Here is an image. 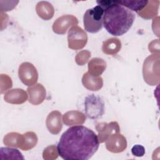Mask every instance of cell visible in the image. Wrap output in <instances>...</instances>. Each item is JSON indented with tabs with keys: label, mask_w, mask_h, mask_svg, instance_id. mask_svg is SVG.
<instances>
[{
	"label": "cell",
	"mask_w": 160,
	"mask_h": 160,
	"mask_svg": "<svg viewBox=\"0 0 160 160\" xmlns=\"http://www.w3.org/2000/svg\"><path fill=\"white\" fill-rule=\"evenodd\" d=\"M18 76L21 82L26 86H31L36 83L38 73L34 66L30 62H22L19 67Z\"/></svg>",
	"instance_id": "7"
},
{
	"label": "cell",
	"mask_w": 160,
	"mask_h": 160,
	"mask_svg": "<svg viewBox=\"0 0 160 160\" xmlns=\"http://www.w3.org/2000/svg\"><path fill=\"white\" fill-rule=\"evenodd\" d=\"M36 11L38 16L46 21L51 19L54 14V7L48 1L38 2L36 6Z\"/></svg>",
	"instance_id": "15"
},
{
	"label": "cell",
	"mask_w": 160,
	"mask_h": 160,
	"mask_svg": "<svg viewBox=\"0 0 160 160\" xmlns=\"http://www.w3.org/2000/svg\"><path fill=\"white\" fill-rule=\"evenodd\" d=\"M5 101L11 104H22L28 99V95L22 89H13L7 91L4 96Z\"/></svg>",
	"instance_id": "13"
},
{
	"label": "cell",
	"mask_w": 160,
	"mask_h": 160,
	"mask_svg": "<svg viewBox=\"0 0 160 160\" xmlns=\"http://www.w3.org/2000/svg\"><path fill=\"white\" fill-rule=\"evenodd\" d=\"M106 63L101 58H94L88 62V72L94 76H99L106 69Z\"/></svg>",
	"instance_id": "17"
},
{
	"label": "cell",
	"mask_w": 160,
	"mask_h": 160,
	"mask_svg": "<svg viewBox=\"0 0 160 160\" xmlns=\"http://www.w3.org/2000/svg\"><path fill=\"white\" fill-rule=\"evenodd\" d=\"M46 124L49 131L53 134H58L62 129L61 114L58 111H53L49 114L46 118Z\"/></svg>",
	"instance_id": "12"
},
{
	"label": "cell",
	"mask_w": 160,
	"mask_h": 160,
	"mask_svg": "<svg viewBox=\"0 0 160 160\" xmlns=\"http://www.w3.org/2000/svg\"><path fill=\"white\" fill-rule=\"evenodd\" d=\"M121 48L120 40L116 38H112L104 41L102 50L104 53L108 55H114L118 53Z\"/></svg>",
	"instance_id": "18"
},
{
	"label": "cell",
	"mask_w": 160,
	"mask_h": 160,
	"mask_svg": "<svg viewBox=\"0 0 160 160\" xmlns=\"http://www.w3.org/2000/svg\"><path fill=\"white\" fill-rule=\"evenodd\" d=\"M29 102L34 105L42 103L46 98V90L41 84H34L27 89Z\"/></svg>",
	"instance_id": "11"
},
{
	"label": "cell",
	"mask_w": 160,
	"mask_h": 160,
	"mask_svg": "<svg viewBox=\"0 0 160 160\" xmlns=\"http://www.w3.org/2000/svg\"><path fill=\"white\" fill-rule=\"evenodd\" d=\"M38 142V138L36 134L33 132H27L23 134V144L22 149L28 151L34 147Z\"/></svg>",
	"instance_id": "22"
},
{
	"label": "cell",
	"mask_w": 160,
	"mask_h": 160,
	"mask_svg": "<svg viewBox=\"0 0 160 160\" xmlns=\"http://www.w3.org/2000/svg\"><path fill=\"white\" fill-rule=\"evenodd\" d=\"M62 121L66 126L81 125L85 122L86 117L81 112L71 111L66 112L63 115Z\"/></svg>",
	"instance_id": "16"
},
{
	"label": "cell",
	"mask_w": 160,
	"mask_h": 160,
	"mask_svg": "<svg viewBox=\"0 0 160 160\" xmlns=\"http://www.w3.org/2000/svg\"><path fill=\"white\" fill-rule=\"evenodd\" d=\"M78 24V20L75 16L69 14L63 15L54 22L52 30L56 34H64L69 27L75 26Z\"/></svg>",
	"instance_id": "8"
},
{
	"label": "cell",
	"mask_w": 160,
	"mask_h": 160,
	"mask_svg": "<svg viewBox=\"0 0 160 160\" xmlns=\"http://www.w3.org/2000/svg\"><path fill=\"white\" fill-rule=\"evenodd\" d=\"M96 129L98 132V139L100 142H103L112 134L119 132V126L117 122L110 123L101 122L97 124Z\"/></svg>",
	"instance_id": "10"
},
{
	"label": "cell",
	"mask_w": 160,
	"mask_h": 160,
	"mask_svg": "<svg viewBox=\"0 0 160 160\" xmlns=\"http://www.w3.org/2000/svg\"><path fill=\"white\" fill-rule=\"evenodd\" d=\"M82 82L86 88L91 91H98L103 85L102 78L92 76L88 72L84 74L82 78Z\"/></svg>",
	"instance_id": "14"
},
{
	"label": "cell",
	"mask_w": 160,
	"mask_h": 160,
	"mask_svg": "<svg viewBox=\"0 0 160 160\" xmlns=\"http://www.w3.org/2000/svg\"><path fill=\"white\" fill-rule=\"evenodd\" d=\"M99 146L98 136L92 130L84 126H75L63 132L56 150L58 155L66 160H88Z\"/></svg>",
	"instance_id": "1"
},
{
	"label": "cell",
	"mask_w": 160,
	"mask_h": 160,
	"mask_svg": "<svg viewBox=\"0 0 160 160\" xmlns=\"http://www.w3.org/2000/svg\"><path fill=\"white\" fill-rule=\"evenodd\" d=\"M159 4V1H148L146 7L138 14L144 19H151L158 14Z\"/></svg>",
	"instance_id": "19"
},
{
	"label": "cell",
	"mask_w": 160,
	"mask_h": 160,
	"mask_svg": "<svg viewBox=\"0 0 160 160\" xmlns=\"http://www.w3.org/2000/svg\"><path fill=\"white\" fill-rule=\"evenodd\" d=\"M142 74L145 82L151 86L159 82V54L148 56L144 61Z\"/></svg>",
	"instance_id": "4"
},
{
	"label": "cell",
	"mask_w": 160,
	"mask_h": 160,
	"mask_svg": "<svg viewBox=\"0 0 160 160\" xmlns=\"http://www.w3.org/2000/svg\"><path fill=\"white\" fill-rule=\"evenodd\" d=\"M84 111L88 118L91 119L101 118L104 113V102L99 96L89 94L84 99Z\"/></svg>",
	"instance_id": "5"
},
{
	"label": "cell",
	"mask_w": 160,
	"mask_h": 160,
	"mask_svg": "<svg viewBox=\"0 0 160 160\" xmlns=\"http://www.w3.org/2000/svg\"><path fill=\"white\" fill-rule=\"evenodd\" d=\"M119 4L125 7L126 8L131 10V11H135L137 13L142 10L146 6L148 1H132V0H124L118 1Z\"/></svg>",
	"instance_id": "20"
},
{
	"label": "cell",
	"mask_w": 160,
	"mask_h": 160,
	"mask_svg": "<svg viewBox=\"0 0 160 160\" xmlns=\"http://www.w3.org/2000/svg\"><path fill=\"white\" fill-rule=\"evenodd\" d=\"M134 19L135 14L131 10L114 1L112 6L104 10L103 26L110 34L122 36L130 29Z\"/></svg>",
	"instance_id": "2"
},
{
	"label": "cell",
	"mask_w": 160,
	"mask_h": 160,
	"mask_svg": "<svg viewBox=\"0 0 160 160\" xmlns=\"http://www.w3.org/2000/svg\"><path fill=\"white\" fill-rule=\"evenodd\" d=\"M4 143L7 146L18 147L21 149L23 144V134L17 132L9 133L4 136Z\"/></svg>",
	"instance_id": "21"
},
{
	"label": "cell",
	"mask_w": 160,
	"mask_h": 160,
	"mask_svg": "<svg viewBox=\"0 0 160 160\" xmlns=\"http://www.w3.org/2000/svg\"><path fill=\"white\" fill-rule=\"evenodd\" d=\"M91 57V52L88 51L84 50L77 54L75 60L76 63L79 66H82L87 62L89 58Z\"/></svg>",
	"instance_id": "23"
},
{
	"label": "cell",
	"mask_w": 160,
	"mask_h": 160,
	"mask_svg": "<svg viewBox=\"0 0 160 160\" xmlns=\"http://www.w3.org/2000/svg\"><path fill=\"white\" fill-rule=\"evenodd\" d=\"M104 12V10L98 5L88 9L83 16L84 29L91 33L101 31L103 26Z\"/></svg>",
	"instance_id": "3"
},
{
	"label": "cell",
	"mask_w": 160,
	"mask_h": 160,
	"mask_svg": "<svg viewBox=\"0 0 160 160\" xmlns=\"http://www.w3.org/2000/svg\"><path fill=\"white\" fill-rule=\"evenodd\" d=\"M68 42L69 48L74 50L81 49L88 42L87 34L81 28L72 26L68 31Z\"/></svg>",
	"instance_id": "6"
},
{
	"label": "cell",
	"mask_w": 160,
	"mask_h": 160,
	"mask_svg": "<svg viewBox=\"0 0 160 160\" xmlns=\"http://www.w3.org/2000/svg\"><path fill=\"white\" fill-rule=\"evenodd\" d=\"M106 146L108 151L112 152H122L127 147L126 139L119 132L114 133L106 140Z\"/></svg>",
	"instance_id": "9"
},
{
	"label": "cell",
	"mask_w": 160,
	"mask_h": 160,
	"mask_svg": "<svg viewBox=\"0 0 160 160\" xmlns=\"http://www.w3.org/2000/svg\"><path fill=\"white\" fill-rule=\"evenodd\" d=\"M131 152L134 156L142 157L145 154V148L141 145L136 144L131 148Z\"/></svg>",
	"instance_id": "24"
}]
</instances>
